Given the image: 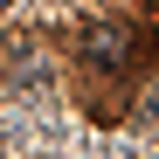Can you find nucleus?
<instances>
[]
</instances>
